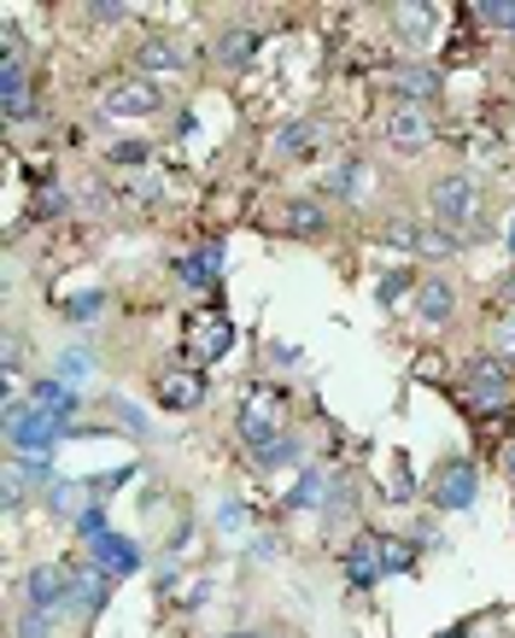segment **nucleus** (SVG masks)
Segmentation results:
<instances>
[{
  "label": "nucleus",
  "mask_w": 515,
  "mask_h": 638,
  "mask_svg": "<svg viewBox=\"0 0 515 638\" xmlns=\"http://www.w3.org/2000/svg\"><path fill=\"white\" fill-rule=\"evenodd\" d=\"M59 440H65V422L48 416V410H35L30 399L7 393V445H12L18 463H48L59 451Z\"/></svg>",
  "instance_id": "f257e3e1"
},
{
  "label": "nucleus",
  "mask_w": 515,
  "mask_h": 638,
  "mask_svg": "<svg viewBox=\"0 0 515 638\" xmlns=\"http://www.w3.org/2000/svg\"><path fill=\"white\" fill-rule=\"evenodd\" d=\"M428 205H434V229H451V235H475L481 229V182L475 176H463V171H451L440 176L434 188H428Z\"/></svg>",
  "instance_id": "f03ea898"
},
{
  "label": "nucleus",
  "mask_w": 515,
  "mask_h": 638,
  "mask_svg": "<svg viewBox=\"0 0 515 638\" xmlns=\"http://www.w3.org/2000/svg\"><path fill=\"white\" fill-rule=\"evenodd\" d=\"M164 106V94L153 89V76H112L106 89H100V112L106 117H153Z\"/></svg>",
  "instance_id": "7ed1b4c3"
},
{
  "label": "nucleus",
  "mask_w": 515,
  "mask_h": 638,
  "mask_svg": "<svg viewBox=\"0 0 515 638\" xmlns=\"http://www.w3.org/2000/svg\"><path fill=\"white\" fill-rule=\"evenodd\" d=\"M463 387H468V399H475V410H504L509 404V363L504 358H468Z\"/></svg>",
  "instance_id": "20e7f679"
},
{
  "label": "nucleus",
  "mask_w": 515,
  "mask_h": 638,
  "mask_svg": "<svg viewBox=\"0 0 515 638\" xmlns=\"http://www.w3.org/2000/svg\"><path fill=\"white\" fill-rule=\"evenodd\" d=\"M276 422H281V387H258V393L240 404V416H235L246 451H253V445H270V440H276Z\"/></svg>",
  "instance_id": "39448f33"
},
{
  "label": "nucleus",
  "mask_w": 515,
  "mask_h": 638,
  "mask_svg": "<svg viewBox=\"0 0 515 638\" xmlns=\"http://www.w3.org/2000/svg\"><path fill=\"white\" fill-rule=\"evenodd\" d=\"M475 498H481V469L463 463V457H451V463L440 469V481H434V510L457 516V510H468Z\"/></svg>",
  "instance_id": "423d86ee"
},
{
  "label": "nucleus",
  "mask_w": 515,
  "mask_h": 638,
  "mask_svg": "<svg viewBox=\"0 0 515 638\" xmlns=\"http://www.w3.org/2000/svg\"><path fill=\"white\" fill-rule=\"evenodd\" d=\"M71 604V568H59V563H35L24 574V609H65Z\"/></svg>",
  "instance_id": "0eeeda50"
},
{
  "label": "nucleus",
  "mask_w": 515,
  "mask_h": 638,
  "mask_svg": "<svg viewBox=\"0 0 515 638\" xmlns=\"http://www.w3.org/2000/svg\"><path fill=\"white\" fill-rule=\"evenodd\" d=\"M0 112H7V123H24V117H30V71H24V53H0Z\"/></svg>",
  "instance_id": "6e6552de"
},
{
  "label": "nucleus",
  "mask_w": 515,
  "mask_h": 638,
  "mask_svg": "<svg viewBox=\"0 0 515 638\" xmlns=\"http://www.w3.org/2000/svg\"><path fill=\"white\" fill-rule=\"evenodd\" d=\"M346 580H352V591H369V586L387 580V563H381L375 533H358V539H352V550H346Z\"/></svg>",
  "instance_id": "1a4fd4ad"
},
{
  "label": "nucleus",
  "mask_w": 515,
  "mask_h": 638,
  "mask_svg": "<svg viewBox=\"0 0 515 638\" xmlns=\"http://www.w3.org/2000/svg\"><path fill=\"white\" fill-rule=\"evenodd\" d=\"M164 71H188V48L171 35H147L135 48V76H164Z\"/></svg>",
  "instance_id": "9d476101"
},
{
  "label": "nucleus",
  "mask_w": 515,
  "mask_h": 638,
  "mask_svg": "<svg viewBox=\"0 0 515 638\" xmlns=\"http://www.w3.org/2000/svg\"><path fill=\"white\" fill-rule=\"evenodd\" d=\"M387 141H393L399 153H422L428 141H434V123H428L422 106H399V112H387Z\"/></svg>",
  "instance_id": "9b49d317"
},
{
  "label": "nucleus",
  "mask_w": 515,
  "mask_h": 638,
  "mask_svg": "<svg viewBox=\"0 0 515 638\" xmlns=\"http://www.w3.org/2000/svg\"><path fill=\"white\" fill-rule=\"evenodd\" d=\"M194 328H205V335L194 340V363H217V358H229V346H235V322L223 317V305H212L205 317H194Z\"/></svg>",
  "instance_id": "f8f14e48"
},
{
  "label": "nucleus",
  "mask_w": 515,
  "mask_h": 638,
  "mask_svg": "<svg viewBox=\"0 0 515 638\" xmlns=\"http://www.w3.org/2000/svg\"><path fill=\"white\" fill-rule=\"evenodd\" d=\"M158 404L164 410H199L205 404V375L199 369H164L158 375Z\"/></svg>",
  "instance_id": "ddd939ff"
},
{
  "label": "nucleus",
  "mask_w": 515,
  "mask_h": 638,
  "mask_svg": "<svg viewBox=\"0 0 515 638\" xmlns=\"http://www.w3.org/2000/svg\"><path fill=\"white\" fill-rule=\"evenodd\" d=\"M393 89L404 94V106H422V100L440 94V71L428 59H404V65H393Z\"/></svg>",
  "instance_id": "4468645a"
},
{
  "label": "nucleus",
  "mask_w": 515,
  "mask_h": 638,
  "mask_svg": "<svg viewBox=\"0 0 515 638\" xmlns=\"http://www.w3.org/2000/svg\"><path fill=\"white\" fill-rule=\"evenodd\" d=\"M106 598H112V574L106 568H76L71 574V609L76 615H100V609H106Z\"/></svg>",
  "instance_id": "2eb2a0df"
},
{
  "label": "nucleus",
  "mask_w": 515,
  "mask_h": 638,
  "mask_svg": "<svg viewBox=\"0 0 515 638\" xmlns=\"http://www.w3.org/2000/svg\"><path fill=\"white\" fill-rule=\"evenodd\" d=\"M89 563H94V568H106L112 580H117V574H135V568H141V545H135V539H123V533H106V539H94V545H89Z\"/></svg>",
  "instance_id": "dca6fc26"
},
{
  "label": "nucleus",
  "mask_w": 515,
  "mask_h": 638,
  "mask_svg": "<svg viewBox=\"0 0 515 638\" xmlns=\"http://www.w3.org/2000/svg\"><path fill=\"white\" fill-rule=\"evenodd\" d=\"M416 317L434 322V328H445L451 317H457V287H451L445 276H428V281L416 287Z\"/></svg>",
  "instance_id": "f3484780"
},
{
  "label": "nucleus",
  "mask_w": 515,
  "mask_h": 638,
  "mask_svg": "<svg viewBox=\"0 0 515 638\" xmlns=\"http://www.w3.org/2000/svg\"><path fill=\"white\" fill-rule=\"evenodd\" d=\"M217 276H223V246L217 240H205L199 253H182L176 258V281L182 287H217Z\"/></svg>",
  "instance_id": "a211bd4d"
},
{
  "label": "nucleus",
  "mask_w": 515,
  "mask_h": 638,
  "mask_svg": "<svg viewBox=\"0 0 515 638\" xmlns=\"http://www.w3.org/2000/svg\"><path fill=\"white\" fill-rule=\"evenodd\" d=\"M281 235L322 240V235H328V212H322V199H287V205H281Z\"/></svg>",
  "instance_id": "6ab92c4d"
},
{
  "label": "nucleus",
  "mask_w": 515,
  "mask_h": 638,
  "mask_svg": "<svg viewBox=\"0 0 515 638\" xmlns=\"http://www.w3.org/2000/svg\"><path fill=\"white\" fill-rule=\"evenodd\" d=\"M30 404L35 410H48V416H59V422H65L71 428V416H76V387H65V381H59V375H41L35 387H30Z\"/></svg>",
  "instance_id": "aec40b11"
},
{
  "label": "nucleus",
  "mask_w": 515,
  "mask_h": 638,
  "mask_svg": "<svg viewBox=\"0 0 515 638\" xmlns=\"http://www.w3.org/2000/svg\"><path fill=\"white\" fill-rule=\"evenodd\" d=\"M317 141H322V123L299 117V123H287V130H276V158H305Z\"/></svg>",
  "instance_id": "412c9836"
},
{
  "label": "nucleus",
  "mask_w": 515,
  "mask_h": 638,
  "mask_svg": "<svg viewBox=\"0 0 515 638\" xmlns=\"http://www.w3.org/2000/svg\"><path fill=\"white\" fill-rule=\"evenodd\" d=\"M393 30L410 41V48H422V41L434 35V7H393Z\"/></svg>",
  "instance_id": "4be33fe9"
},
{
  "label": "nucleus",
  "mask_w": 515,
  "mask_h": 638,
  "mask_svg": "<svg viewBox=\"0 0 515 638\" xmlns=\"http://www.w3.org/2000/svg\"><path fill=\"white\" fill-rule=\"evenodd\" d=\"M253 53H258V35L246 30V24H235V30L217 35V59H223V65H246Z\"/></svg>",
  "instance_id": "5701e85b"
},
{
  "label": "nucleus",
  "mask_w": 515,
  "mask_h": 638,
  "mask_svg": "<svg viewBox=\"0 0 515 638\" xmlns=\"http://www.w3.org/2000/svg\"><path fill=\"white\" fill-rule=\"evenodd\" d=\"M363 176H369V158H346L340 171L322 182V188H328V194H340V199H358V194H363Z\"/></svg>",
  "instance_id": "b1692460"
},
{
  "label": "nucleus",
  "mask_w": 515,
  "mask_h": 638,
  "mask_svg": "<svg viewBox=\"0 0 515 638\" xmlns=\"http://www.w3.org/2000/svg\"><path fill=\"white\" fill-rule=\"evenodd\" d=\"M375 545H381L387 580H393V574H410V563H416V550H410V539H399V533H375Z\"/></svg>",
  "instance_id": "393cba45"
},
{
  "label": "nucleus",
  "mask_w": 515,
  "mask_h": 638,
  "mask_svg": "<svg viewBox=\"0 0 515 638\" xmlns=\"http://www.w3.org/2000/svg\"><path fill=\"white\" fill-rule=\"evenodd\" d=\"M293 457H299V440H293V434H276L270 445H253V463H258V469H287Z\"/></svg>",
  "instance_id": "a878e982"
},
{
  "label": "nucleus",
  "mask_w": 515,
  "mask_h": 638,
  "mask_svg": "<svg viewBox=\"0 0 515 638\" xmlns=\"http://www.w3.org/2000/svg\"><path fill=\"white\" fill-rule=\"evenodd\" d=\"M59 311H65L71 322H100V317H106V294H100V287H89V294H71L65 305H59Z\"/></svg>",
  "instance_id": "bb28decb"
},
{
  "label": "nucleus",
  "mask_w": 515,
  "mask_h": 638,
  "mask_svg": "<svg viewBox=\"0 0 515 638\" xmlns=\"http://www.w3.org/2000/svg\"><path fill=\"white\" fill-rule=\"evenodd\" d=\"M463 253V235H451V229H422V258H457Z\"/></svg>",
  "instance_id": "cd10ccee"
},
{
  "label": "nucleus",
  "mask_w": 515,
  "mask_h": 638,
  "mask_svg": "<svg viewBox=\"0 0 515 638\" xmlns=\"http://www.w3.org/2000/svg\"><path fill=\"white\" fill-rule=\"evenodd\" d=\"M106 533H112V527H106V510H100V504H82V510H76V539H82V545L106 539Z\"/></svg>",
  "instance_id": "c85d7f7f"
},
{
  "label": "nucleus",
  "mask_w": 515,
  "mask_h": 638,
  "mask_svg": "<svg viewBox=\"0 0 515 638\" xmlns=\"http://www.w3.org/2000/svg\"><path fill=\"white\" fill-rule=\"evenodd\" d=\"M322 498H328L322 475H317V469H305V475H299V492H293V498H287V504H293V510H317Z\"/></svg>",
  "instance_id": "c756f323"
},
{
  "label": "nucleus",
  "mask_w": 515,
  "mask_h": 638,
  "mask_svg": "<svg viewBox=\"0 0 515 638\" xmlns=\"http://www.w3.org/2000/svg\"><path fill=\"white\" fill-rule=\"evenodd\" d=\"M53 609H24V615H18V632L12 638H53Z\"/></svg>",
  "instance_id": "7c9ffc66"
},
{
  "label": "nucleus",
  "mask_w": 515,
  "mask_h": 638,
  "mask_svg": "<svg viewBox=\"0 0 515 638\" xmlns=\"http://www.w3.org/2000/svg\"><path fill=\"white\" fill-rule=\"evenodd\" d=\"M82 375H94V352H76V346H71V352L65 358H59V381H82Z\"/></svg>",
  "instance_id": "2f4dec72"
},
{
  "label": "nucleus",
  "mask_w": 515,
  "mask_h": 638,
  "mask_svg": "<svg viewBox=\"0 0 515 638\" xmlns=\"http://www.w3.org/2000/svg\"><path fill=\"white\" fill-rule=\"evenodd\" d=\"M475 12L486 18V24H498V30H509V35H515V0H481Z\"/></svg>",
  "instance_id": "473e14b6"
},
{
  "label": "nucleus",
  "mask_w": 515,
  "mask_h": 638,
  "mask_svg": "<svg viewBox=\"0 0 515 638\" xmlns=\"http://www.w3.org/2000/svg\"><path fill=\"white\" fill-rule=\"evenodd\" d=\"M492 358H504L515 369V317H504L498 328H492Z\"/></svg>",
  "instance_id": "72a5a7b5"
},
{
  "label": "nucleus",
  "mask_w": 515,
  "mask_h": 638,
  "mask_svg": "<svg viewBox=\"0 0 515 638\" xmlns=\"http://www.w3.org/2000/svg\"><path fill=\"white\" fill-rule=\"evenodd\" d=\"M59 212H65V188L41 182V188H35V217H59Z\"/></svg>",
  "instance_id": "f704fd0d"
},
{
  "label": "nucleus",
  "mask_w": 515,
  "mask_h": 638,
  "mask_svg": "<svg viewBox=\"0 0 515 638\" xmlns=\"http://www.w3.org/2000/svg\"><path fill=\"white\" fill-rule=\"evenodd\" d=\"M147 158H153L147 141H117V147H112V164H135V171H141Z\"/></svg>",
  "instance_id": "c9c22d12"
},
{
  "label": "nucleus",
  "mask_w": 515,
  "mask_h": 638,
  "mask_svg": "<svg viewBox=\"0 0 515 638\" xmlns=\"http://www.w3.org/2000/svg\"><path fill=\"white\" fill-rule=\"evenodd\" d=\"M410 287H416V281H410L404 270H393V276L381 281V305H399V294H410Z\"/></svg>",
  "instance_id": "e433bc0d"
},
{
  "label": "nucleus",
  "mask_w": 515,
  "mask_h": 638,
  "mask_svg": "<svg viewBox=\"0 0 515 638\" xmlns=\"http://www.w3.org/2000/svg\"><path fill=\"white\" fill-rule=\"evenodd\" d=\"M217 527L223 533H246V504H223L217 510Z\"/></svg>",
  "instance_id": "4c0bfd02"
},
{
  "label": "nucleus",
  "mask_w": 515,
  "mask_h": 638,
  "mask_svg": "<svg viewBox=\"0 0 515 638\" xmlns=\"http://www.w3.org/2000/svg\"><path fill=\"white\" fill-rule=\"evenodd\" d=\"M112 410H117V422L130 428V434H147V416H141L135 404H123V399H112Z\"/></svg>",
  "instance_id": "58836bf2"
},
{
  "label": "nucleus",
  "mask_w": 515,
  "mask_h": 638,
  "mask_svg": "<svg viewBox=\"0 0 515 638\" xmlns=\"http://www.w3.org/2000/svg\"><path fill=\"white\" fill-rule=\"evenodd\" d=\"M94 24H117V18H130V7H89Z\"/></svg>",
  "instance_id": "ea45409f"
},
{
  "label": "nucleus",
  "mask_w": 515,
  "mask_h": 638,
  "mask_svg": "<svg viewBox=\"0 0 515 638\" xmlns=\"http://www.w3.org/2000/svg\"><path fill=\"white\" fill-rule=\"evenodd\" d=\"M223 638H287V632H276V627H240V632H223Z\"/></svg>",
  "instance_id": "a19ab883"
},
{
  "label": "nucleus",
  "mask_w": 515,
  "mask_h": 638,
  "mask_svg": "<svg viewBox=\"0 0 515 638\" xmlns=\"http://www.w3.org/2000/svg\"><path fill=\"white\" fill-rule=\"evenodd\" d=\"M504 475H509V486H515V434H509V445H504Z\"/></svg>",
  "instance_id": "79ce46f5"
},
{
  "label": "nucleus",
  "mask_w": 515,
  "mask_h": 638,
  "mask_svg": "<svg viewBox=\"0 0 515 638\" xmlns=\"http://www.w3.org/2000/svg\"><path fill=\"white\" fill-rule=\"evenodd\" d=\"M504 299H509V305H515V276H509V281H504Z\"/></svg>",
  "instance_id": "37998d69"
},
{
  "label": "nucleus",
  "mask_w": 515,
  "mask_h": 638,
  "mask_svg": "<svg viewBox=\"0 0 515 638\" xmlns=\"http://www.w3.org/2000/svg\"><path fill=\"white\" fill-rule=\"evenodd\" d=\"M509 253H515V223H509Z\"/></svg>",
  "instance_id": "c03bdc74"
}]
</instances>
